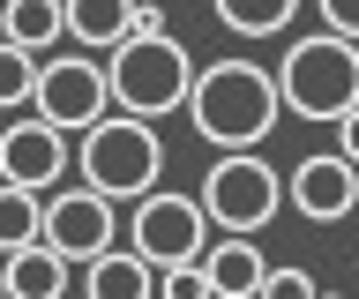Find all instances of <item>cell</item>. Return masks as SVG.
<instances>
[{
	"label": "cell",
	"instance_id": "obj_1",
	"mask_svg": "<svg viewBox=\"0 0 359 299\" xmlns=\"http://www.w3.org/2000/svg\"><path fill=\"white\" fill-rule=\"evenodd\" d=\"M180 113L195 120V135L210 150H262L277 135L285 105H277V83L262 60H210V68H195Z\"/></svg>",
	"mask_w": 359,
	"mask_h": 299
},
{
	"label": "cell",
	"instance_id": "obj_2",
	"mask_svg": "<svg viewBox=\"0 0 359 299\" xmlns=\"http://www.w3.org/2000/svg\"><path fill=\"white\" fill-rule=\"evenodd\" d=\"M67 172L90 180L97 195H112V202H135L142 187L165 180V135L150 120H135V113H97L75 135V165Z\"/></svg>",
	"mask_w": 359,
	"mask_h": 299
},
{
	"label": "cell",
	"instance_id": "obj_3",
	"mask_svg": "<svg viewBox=\"0 0 359 299\" xmlns=\"http://www.w3.org/2000/svg\"><path fill=\"white\" fill-rule=\"evenodd\" d=\"M277 105L299 120H337L344 105H359V46L352 38H337V30H307V38H292L277 53Z\"/></svg>",
	"mask_w": 359,
	"mask_h": 299
},
{
	"label": "cell",
	"instance_id": "obj_4",
	"mask_svg": "<svg viewBox=\"0 0 359 299\" xmlns=\"http://www.w3.org/2000/svg\"><path fill=\"white\" fill-rule=\"evenodd\" d=\"M187 83H195V53L180 46L172 30L157 38H120L105 53V97L112 113H135V120H165L187 105Z\"/></svg>",
	"mask_w": 359,
	"mask_h": 299
},
{
	"label": "cell",
	"instance_id": "obj_5",
	"mask_svg": "<svg viewBox=\"0 0 359 299\" xmlns=\"http://www.w3.org/2000/svg\"><path fill=\"white\" fill-rule=\"evenodd\" d=\"M202 217L210 232H269L285 209V172L262 150H217V165L202 172Z\"/></svg>",
	"mask_w": 359,
	"mask_h": 299
},
{
	"label": "cell",
	"instance_id": "obj_6",
	"mask_svg": "<svg viewBox=\"0 0 359 299\" xmlns=\"http://www.w3.org/2000/svg\"><path fill=\"white\" fill-rule=\"evenodd\" d=\"M38 239L53 254H67V262H90L97 247L120 239V202L97 195L90 180H53L38 195Z\"/></svg>",
	"mask_w": 359,
	"mask_h": 299
},
{
	"label": "cell",
	"instance_id": "obj_7",
	"mask_svg": "<svg viewBox=\"0 0 359 299\" xmlns=\"http://www.w3.org/2000/svg\"><path fill=\"white\" fill-rule=\"evenodd\" d=\"M202 239H210V217H202L195 195H180V187H142L128 202V247L142 262H195Z\"/></svg>",
	"mask_w": 359,
	"mask_h": 299
},
{
	"label": "cell",
	"instance_id": "obj_8",
	"mask_svg": "<svg viewBox=\"0 0 359 299\" xmlns=\"http://www.w3.org/2000/svg\"><path fill=\"white\" fill-rule=\"evenodd\" d=\"M30 113L53 120L60 135H83L97 113H112V97H105V60L97 53H60V60H45L38 53V83H30Z\"/></svg>",
	"mask_w": 359,
	"mask_h": 299
},
{
	"label": "cell",
	"instance_id": "obj_9",
	"mask_svg": "<svg viewBox=\"0 0 359 299\" xmlns=\"http://www.w3.org/2000/svg\"><path fill=\"white\" fill-rule=\"evenodd\" d=\"M285 209L299 225H344L359 209V165L344 150H314L285 172Z\"/></svg>",
	"mask_w": 359,
	"mask_h": 299
},
{
	"label": "cell",
	"instance_id": "obj_10",
	"mask_svg": "<svg viewBox=\"0 0 359 299\" xmlns=\"http://www.w3.org/2000/svg\"><path fill=\"white\" fill-rule=\"evenodd\" d=\"M67 165H75V135H60L53 120H8L0 127V180L45 195L53 180H67Z\"/></svg>",
	"mask_w": 359,
	"mask_h": 299
},
{
	"label": "cell",
	"instance_id": "obj_11",
	"mask_svg": "<svg viewBox=\"0 0 359 299\" xmlns=\"http://www.w3.org/2000/svg\"><path fill=\"white\" fill-rule=\"evenodd\" d=\"M202 284H210V299H255L262 292V270H269V254L255 232H224V239H202Z\"/></svg>",
	"mask_w": 359,
	"mask_h": 299
},
{
	"label": "cell",
	"instance_id": "obj_12",
	"mask_svg": "<svg viewBox=\"0 0 359 299\" xmlns=\"http://www.w3.org/2000/svg\"><path fill=\"white\" fill-rule=\"evenodd\" d=\"M75 284V262L53 254L45 239H22L15 254H0V292L8 299H60Z\"/></svg>",
	"mask_w": 359,
	"mask_h": 299
},
{
	"label": "cell",
	"instance_id": "obj_13",
	"mask_svg": "<svg viewBox=\"0 0 359 299\" xmlns=\"http://www.w3.org/2000/svg\"><path fill=\"white\" fill-rule=\"evenodd\" d=\"M75 277H83L90 299H150V262L128 247V239H112V247H97L90 262H75Z\"/></svg>",
	"mask_w": 359,
	"mask_h": 299
},
{
	"label": "cell",
	"instance_id": "obj_14",
	"mask_svg": "<svg viewBox=\"0 0 359 299\" xmlns=\"http://www.w3.org/2000/svg\"><path fill=\"white\" fill-rule=\"evenodd\" d=\"M60 38L83 53H112L128 38V0H60Z\"/></svg>",
	"mask_w": 359,
	"mask_h": 299
},
{
	"label": "cell",
	"instance_id": "obj_15",
	"mask_svg": "<svg viewBox=\"0 0 359 299\" xmlns=\"http://www.w3.org/2000/svg\"><path fill=\"white\" fill-rule=\"evenodd\" d=\"M0 38L22 53H53L60 46V0H0Z\"/></svg>",
	"mask_w": 359,
	"mask_h": 299
},
{
	"label": "cell",
	"instance_id": "obj_16",
	"mask_svg": "<svg viewBox=\"0 0 359 299\" xmlns=\"http://www.w3.org/2000/svg\"><path fill=\"white\" fill-rule=\"evenodd\" d=\"M210 15L232 38H285L292 15H299V0H210Z\"/></svg>",
	"mask_w": 359,
	"mask_h": 299
},
{
	"label": "cell",
	"instance_id": "obj_17",
	"mask_svg": "<svg viewBox=\"0 0 359 299\" xmlns=\"http://www.w3.org/2000/svg\"><path fill=\"white\" fill-rule=\"evenodd\" d=\"M22 239H38V195L0 180V254H15Z\"/></svg>",
	"mask_w": 359,
	"mask_h": 299
},
{
	"label": "cell",
	"instance_id": "obj_18",
	"mask_svg": "<svg viewBox=\"0 0 359 299\" xmlns=\"http://www.w3.org/2000/svg\"><path fill=\"white\" fill-rule=\"evenodd\" d=\"M30 83H38V53H22V46L0 38V113L30 105Z\"/></svg>",
	"mask_w": 359,
	"mask_h": 299
},
{
	"label": "cell",
	"instance_id": "obj_19",
	"mask_svg": "<svg viewBox=\"0 0 359 299\" xmlns=\"http://www.w3.org/2000/svg\"><path fill=\"white\" fill-rule=\"evenodd\" d=\"M269 299H314V270H262Z\"/></svg>",
	"mask_w": 359,
	"mask_h": 299
},
{
	"label": "cell",
	"instance_id": "obj_20",
	"mask_svg": "<svg viewBox=\"0 0 359 299\" xmlns=\"http://www.w3.org/2000/svg\"><path fill=\"white\" fill-rule=\"evenodd\" d=\"M314 15H322V30H337V38L359 46V0H314Z\"/></svg>",
	"mask_w": 359,
	"mask_h": 299
},
{
	"label": "cell",
	"instance_id": "obj_21",
	"mask_svg": "<svg viewBox=\"0 0 359 299\" xmlns=\"http://www.w3.org/2000/svg\"><path fill=\"white\" fill-rule=\"evenodd\" d=\"M157 30H172L165 23V0H128V38H157Z\"/></svg>",
	"mask_w": 359,
	"mask_h": 299
},
{
	"label": "cell",
	"instance_id": "obj_22",
	"mask_svg": "<svg viewBox=\"0 0 359 299\" xmlns=\"http://www.w3.org/2000/svg\"><path fill=\"white\" fill-rule=\"evenodd\" d=\"M330 127H337V150H344V158L359 165V105H344V113H337Z\"/></svg>",
	"mask_w": 359,
	"mask_h": 299
},
{
	"label": "cell",
	"instance_id": "obj_23",
	"mask_svg": "<svg viewBox=\"0 0 359 299\" xmlns=\"http://www.w3.org/2000/svg\"><path fill=\"white\" fill-rule=\"evenodd\" d=\"M352 277H359V270H352Z\"/></svg>",
	"mask_w": 359,
	"mask_h": 299
}]
</instances>
